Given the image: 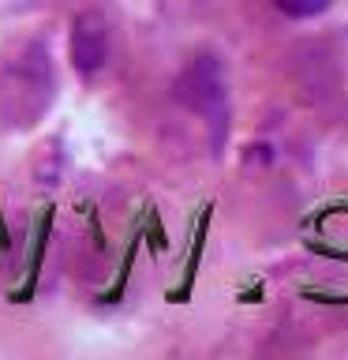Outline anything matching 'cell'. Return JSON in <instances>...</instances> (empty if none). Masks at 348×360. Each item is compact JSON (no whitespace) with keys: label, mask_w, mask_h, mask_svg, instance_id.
I'll return each mask as SVG.
<instances>
[{"label":"cell","mask_w":348,"mask_h":360,"mask_svg":"<svg viewBox=\"0 0 348 360\" xmlns=\"http://www.w3.org/2000/svg\"><path fill=\"white\" fill-rule=\"evenodd\" d=\"M49 98H53L49 56L38 41L22 45L19 56H8L0 64V120L27 124L49 105Z\"/></svg>","instance_id":"1"},{"label":"cell","mask_w":348,"mask_h":360,"mask_svg":"<svg viewBox=\"0 0 348 360\" xmlns=\"http://www.w3.org/2000/svg\"><path fill=\"white\" fill-rule=\"evenodd\" d=\"M176 101L191 112H218L225 101V75H221V60L210 53L195 56L184 75L176 79Z\"/></svg>","instance_id":"2"},{"label":"cell","mask_w":348,"mask_h":360,"mask_svg":"<svg viewBox=\"0 0 348 360\" xmlns=\"http://www.w3.org/2000/svg\"><path fill=\"white\" fill-rule=\"evenodd\" d=\"M109 53V30L98 11H83L72 27V64L79 75H98Z\"/></svg>","instance_id":"3"},{"label":"cell","mask_w":348,"mask_h":360,"mask_svg":"<svg viewBox=\"0 0 348 360\" xmlns=\"http://www.w3.org/2000/svg\"><path fill=\"white\" fill-rule=\"evenodd\" d=\"M274 4L292 19H314V15H322L333 0H274Z\"/></svg>","instance_id":"4"}]
</instances>
